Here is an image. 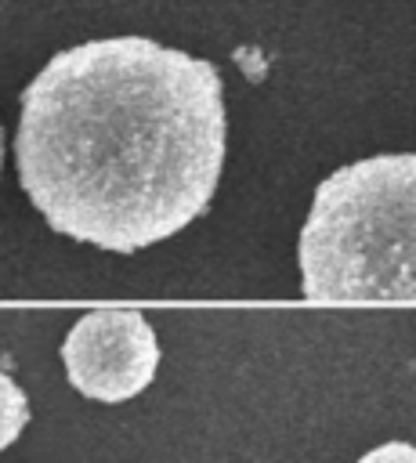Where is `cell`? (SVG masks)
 Here are the masks:
<instances>
[{
    "label": "cell",
    "instance_id": "obj_5",
    "mask_svg": "<svg viewBox=\"0 0 416 463\" xmlns=\"http://www.w3.org/2000/svg\"><path fill=\"white\" fill-rule=\"evenodd\" d=\"M358 463H416V445H409V441H383V445L369 449Z\"/></svg>",
    "mask_w": 416,
    "mask_h": 463
},
{
    "label": "cell",
    "instance_id": "obj_2",
    "mask_svg": "<svg viewBox=\"0 0 416 463\" xmlns=\"http://www.w3.org/2000/svg\"><path fill=\"white\" fill-rule=\"evenodd\" d=\"M307 300H416V152L333 170L297 242Z\"/></svg>",
    "mask_w": 416,
    "mask_h": 463
},
{
    "label": "cell",
    "instance_id": "obj_3",
    "mask_svg": "<svg viewBox=\"0 0 416 463\" xmlns=\"http://www.w3.org/2000/svg\"><path fill=\"white\" fill-rule=\"evenodd\" d=\"M61 362L69 383L94 402H127L141 394L159 369V340L141 311L98 307L65 333Z\"/></svg>",
    "mask_w": 416,
    "mask_h": 463
},
{
    "label": "cell",
    "instance_id": "obj_4",
    "mask_svg": "<svg viewBox=\"0 0 416 463\" xmlns=\"http://www.w3.org/2000/svg\"><path fill=\"white\" fill-rule=\"evenodd\" d=\"M25 423H29L25 391L14 383V376H7V373L0 369V452L22 434Z\"/></svg>",
    "mask_w": 416,
    "mask_h": 463
},
{
    "label": "cell",
    "instance_id": "obj_6",
    "mask_svg": "<svg viewBox=\"0 0 416 463\" xmlns=\"http://www.w3.org/2000/svg\"><path fill=\"white\" fill-rule=\"evenodd\" d=\"M0 166H4V130H0Z\"/></svg>",
    "mask_w": 416,
    "mask_h": 463
},
{
    "label": "cell",
    "instance_id": "obj_1",
    "mask_svg": "<svg viewBox=\"0 0 416 463\" xmlns=\"http://www.w3.org/2000/svg\"><path fill=\"white\" fill-rule=\"evenodd\" d=\"M224 130L217 65L145 36H105L58 51L29 80L14 163L58 235L137 253L210 206Z\"/></svg>",
    "mask_w": 416,
    "mask_h": 463
}]
</instances>
